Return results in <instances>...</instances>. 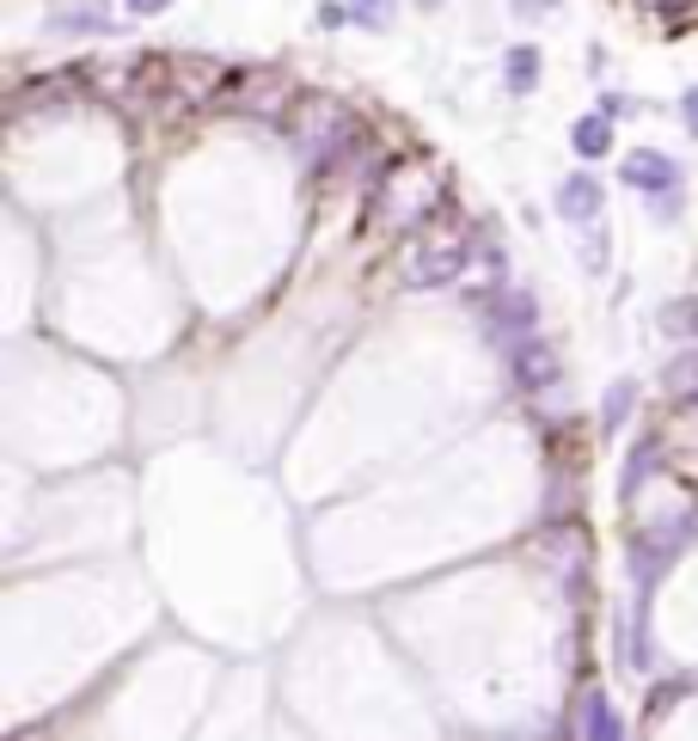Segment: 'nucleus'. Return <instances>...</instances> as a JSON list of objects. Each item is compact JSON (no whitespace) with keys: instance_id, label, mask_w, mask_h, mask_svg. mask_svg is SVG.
I'll use <instances>...</instances> for the list:
<instances>
[{"instance_id":"f257e3e1","label":"nucleus","mask_w":698,"mask_h":741,"mask_svg":"<svg viewBox=\"0 0 698 741\" xmlns=\"http://www.w3.org/2000/svg\"><path fill=\"white\" fill-rule=\"evenodd\" d=\"M625 185H637V190H668V185H674V159H661V154H632V159H625Z\"/></svg>"},{"instance_id":"f03ea898","label":"nucleus","mask_w":698,"mask_h":741,"mask_svg":"<svg viewBox=\"0 0 698 741\" xmlns=\"http://www.w3.org/2000/svg\"><path fill=\"white\" fill-rule=\"evenodd\" d=\"M594 209H601V185H594V178H570L564 185V215L582 221V215H594Z\"/></svg>"},{"instance_id":"7ed1b4c3","label":"nucleus","mask_w":698,"mask_h":741,"mask_svg":"<svg viewBox=\"0 0 698 741\" xmlns=\"http://www.w3.org/2000/svg\"><path fill=\"white\" fill-rule=\"evenodd\" d=\"M533 74H540V55H533V50H514L509 55V86H514V93H528Z\"/></svg>"},{"instance_id":"20e7f679","label":"nucleus","mask_w":698,"mask_h":741,"mask_svg":"<svg viewBox=\"0 0 698 741\" xmlns=\"http://www.w3.org/2000/svg\"><path fill=\"white\" fill-rule=\"evenodd\" d=\"M606 142H613V129H606V117H588V123H576V147H582V154H606Z\"/></svg>"},{"instance_id":"39448f33","label":"nucleus","mask_w":698,"mask_h":741,"mask_svg":"<svg viewBox=\"0 0 698 741\" xmlns=\"http://www.w3.org/2000/svg\"><path fill=\"white\" fill-rule=\"evenodd\" d=\"M686 111H692V129H698V86L686 93Z\"/></svg>"},{"instance_id":"423d86ee","label":"nucleus","mask_w":698,"mask_h":741,"mask_svg":"<svg viewBox=\"0 0 698 741\" xmlns=\"http://www.w3.org/2000/svg\"><path fill=\"white\" fill-rule=\"evenodd\" d=\"M135 7H142V13H154V7H166V0H135Z\"/></svg>"}]
</instances>
